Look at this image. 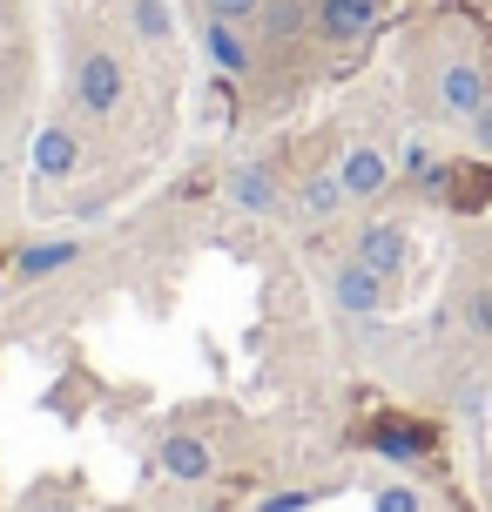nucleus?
<instances>
[{
	"mask_svg": "<svg viewBox=\"0 0 492 512\" xmlns=\"http://www.w3.org/2000/svg\"><path fill=\"white\" fill-rule=\"evenodd\" d=\"M21 512H81V506H75V499H68L61 486H34V492H27V506H21Z\"/></svg>",
	"mask_w": 492,
	"mask_h": 512,
	"instance_id": "23",
	"label": "nucleus"
},
{
	"mask_svg": "<svg viewBox=\"0 0 492 512\" xmlns=\"http://www.w3.org/2000/svg\"><path fill=\"white\" fill-rule=\"evenodd\" d=\"M452 411L479 425V418L492 411V378H459V391H452Z\"/></svg>",
	"mask_w": 492,
	"mask_h": 512,
	"instance_id": "20",
	"label": "nucleus"
},
{
	"mask_svg": "<svg viewBox=\"0 0 492 512\" xmlns=\"http://www.w3.org/2000/svg\"><path fill=\"white\" fill-rule=\"evenodd\" d=\"M196 48H203L209 75L243 81L250 68H257V48H250V27H243V21H203V27H196Z\"/></svg>",
	"mask_w": 492,
	"mask_h": 512,
	"instance_id": "11",
	"label": "nucleus"
},
{
	"mask_svg": "<svg viewBox=\"0 0 492 512\" xmlns=\"http://www.w3.org/2000/svg\"><path fill=\"white\" fill-rule=\"evenodd\" d=\"M7 21H14V7H7V0H0V27H7Z\"/></svg>",
	"mask_w": 492,
	"mask_h": 512,
	"instance_id": "26",
	"label": "nucleus"
},
{
	"mask_svg": "<svg viewBox=\"0 0 492 512\" xmlns=\"http://www.w3.org/2000/svg\"><path fill=\"white\" fill-rule=\"evenodd\" d=\"M68 95H75L81 115L108 122L115 108L129 102V68H122V54L102 48V41H81L75 61H68Z\"/></svg>",
	"mask_w": 492,
	"mask_h": 512,
	"instance_id": "2",
	"label": "nucleus"
},
{
	"mask_svg": "<svg viewBox=\"0 0 492 512\" xmlns=\"http://www.w3.org/2000/svg\"><path fill=\"white\" fill-rule=\"evenodd\" d=\"M156 472L176 479V486H209L216 479V445L203 432H169L156 438Z\"/></svg>",
	"mask_w": 492,
	"mask_h": 512,
	"instance_id": "10",
	"label": "nucleus"
},
{
	"mask_svg": "<svg viewBox=\"0 0 492 512\" xmlns=\"http://www.w3.org/2000/svg\"><path fill=\"white\" fill-rule=\"evenodd\" d=\"M466 324L479 337H492V290H466Z\"/></svg>",
	"mask_w": 492,
	"mask_h": 512,
	"instance_id": "24",
	"label": "nucleus"
},
{
	"mask_svg": "<svg viewBox=\"0 0 492 512\" xmlns=\"http://www.w3.org/2000/svg\"><path fill=\"white\" fill-rule=\"evenodd\" d=\"M337 182H344L351 203H378L391 182H398V162H391L378 142H351V149L337 155Z\"/></svg>",
	"mask_w": 492,
	"mask_h": 512,
	"instance_id": "9",
	"label": "nucleus"
},
{
	"mask_svg": "<svg viewBox=\"0 0 492 512\" xmlns=\"http://www.w3.org/2000/svg\"><path fill=\"white\" fill-rule=\"evenodd\" d=\"M378 27H385V0H317L311 7V34L337 54L364 48Z\"/></svg>",
	"mask_w": 492,
	"mask_h": 512,
	"instance_id": "4",
	"label": "nucleus"
},
{
	"mask_svg": "<svg viewBox=\"0 0 492 512\" xmlns=\"http://www.w3.org/2000/svg\"><path fill=\"white\" fill-rule=\"evenodd\" d=\"M7 290H14V283H7V256H0V297H7Z\"/></svg>",
	"mask_w": 492,
	"mask_h": 512,
	"instance_id": "25",
	"label": "nucleus"
},
{
	"mask_svg": "<svg viewBox=\"0 0 492 512\" xmlns=\"http://www.w3.org/2000/svg\"><path fill=\"white\" fill-rule=\"evenodd\" d=\"M81 236H41V243H21V250H7V283L14 290H34V283L61 277L68 263H81Z\"/></svg>",
	"mask_w": 492,
	"mask_h": 512,
	"instance_id": "6",
	"label": "nucleus"
},
{
	"mask_svg": "<svg viewBox=\"0 0 492 512\" xmlns=\"http://www.w3.org/2000/svg\"><path fill=\"white\" fill-rule=\"evenodd\" d=\"M223 196H230L236 216H250V223H270V216H284L290 209V189L277 176V162H263V155H243L223 169Z\"/></svg>",
	"mask_w": 492,
	"mask_h": 512,
	"instance_id": "3",
	"label": "nucleus"
},
{
	"mask_svg": "<svg viewBox=\"0 0 492 512\" xmlns=\"http://www.w3.org/2000/svg\"><path fill=\"white\" fill-rule=\"evenodd\" d=\"M398 169H405V182H418V189L432 196L439 176H445V155L432 149V142H405V149H398Z\"/></svg>",
	"mask_w": 492,
	"mask_h": 512,
	"instance_id": "17",
	"label": "nucleus"
},
{
	"mask_svg": "<svg viewBox=\"0 0 492 512\" xmlns=\"http://www.w3.org/2000/svg\"><path fill=\"white\" fill-rule=\"evenodd\" d=\"M297 209H304L311 223H331V216H344V209H351V196H344L337 169H317V176L297 182Z\"/></svg>",
	"mask_w": 492,
	"mask_h": 512,
	"instance_id": "14",
	"label": "nucleus"
},
{
	"mask_svg": "<svg viewBox=\"0 0 492 512\" xmlns=\"http://www.w3.org/2000/svg\"><path fill=\"white\" fill-rule=\"evenodd\" d=\"M81 169V135L68 122H48L34 135V176L41 182H68Z\"/></svg>",
	"mask_w": 492,
	"mask_h": 512,
	"instance_id": "13",
	"label": "nucleus"
},
{
	"mask_svg": "<svg viewBox=\"0 0 492 512\" xmlns=\"http://www.w3.org/2000/svg\"><path fill=\"white\" fill-rule=\"evenodd\" d=\"M129 34L149 41V48L176 41V7H169V0H129Z\"/></svg>",
	"mask_w": 492,
	"mask_h": 512,
	"instance_id": "15",
	"label": "nucleus"
},
{
	"mask_svg": "<svg viewBox=\"0 0 492 512\" xmlns=\"http://www.w3.org/2000/svg\"><path fill=\"white\" fill-rule=\"evenodd\" d=\"M263 41H297L304 27H311V7L304 0H263Z\"/></svg>",
	"mask_w": 492,
	"mask_h": 512,
	"instance_id": "16",
	"label": "nucleus"
},
{
	"mask_svg": "<svg viewBox=\"0 0 492 512\" xmlns=\"http://www.w3.org/2000/svg\"><path fill=\"white\" fill-rule=\"evenodd\" d=\"M364 445H371V459H385V465H405V472H432V465L445 459V438L432 418H418V411H371L364 418Z\"/></svg>",
	"mask_w": 492,
	"mask_h": 512,
	"instance_id": "1",
	"label": "nucleus"
},
{
	"mask_svg": "<svg viewBox=\"0 0 492 512\" xmlns=\"http://www.w3.org/2000/svg\"><path fill=\"white\" fill-rule=\"evenodd\" d=\"M324 499H337V486H284V492H263L250 512H317Z\"/></svg>",
	"mask_w": 492,
	"mask_h": 512,
	"instance_id": "18",
	"label": "nucleus"
},
{
	"mask_svg": "<svg viewBox=\"0 0 492 512\" xmlns=\"http://www.w3.org/2000/svg\"><path fill=\"white\" fill-rule=\"evenodd\" d=\"M371 512H425V486L385 479V486H371Z\"/></svg>",
	"mask_w": 492,
	"mask_h": 512,
	"instance_id": "19",
	"label": "nucleus"
},
{
	"mask_svg": "<svg viewBox=\"0 0 492 512\" xmlns=\"http://www.w3.org/2000/svg\"><path fill=\"white\" fill-rule=\"evenodd\" d=\"M466 135H472V155H492V95L466 115Z\"/></svg>",
	"mask_w": 492,
	"mask_h": 512,
	"instance_id": "22",
	"label": "nucleus"
},
{
	"mask_svg": "<svg viewBox=\"0 0 492 512\" xmlns=\"http://www.w3.org/2000/svg\"><path fill=\"white\" fill-rule=\"evenodd\" d=\"M385 290L391 283L378 277L371 263H358L351 250L331 263V310H344V317H378V310H385Z\"/></svg>",
	"mask_w": 492,
	"mask_h": 512,
	"instance_id": "7",
	"label": "nucleus"
},
{
	"mask_svg": "<svg viewBox=\"0 0 492 512\" xmlns=\"http://www.w3.org/2000/svg\"><path fill=\"white\" fill-rule=\"evenodd\" d=\"M432 95H439L445 115H459V122H466L472 108L492 95V81H486V68H479V61H445L439 81H432Z\"/></svg>",
	"mask_w": 492,
	"mask_h": 512,
	"instance_id": "12",
	"label": "nucleus"
},
{
	"mask_svg": "<svg viewBox=\"0 0 492 512\" xmlns=\"http://www.w3.org/2000/svg\"><path fill=\"white\" fill-rule=\"evenodd\" d=\"M432 203L452 216H486L492 209V155H445V176L432 189Z\"/></svg>",
	"mask_w": 492,
	"mask_h": 512,
	"instance_id": "5",
	"label": "nucleus"
},
{
	"mask_svg": "<svg viewBox=\"0 0 492 512\" xmlns=\"http://www.w3.org/2000/svg\"><path fill=\"white\" fill-rule=\"evenodd\" d=\"M196 14H203V21H257L263 14V0H196Z\"/></svg>",
	"mask_w": 492,
	"mask_h": 512,
	"instance_id": "21",
	"label": "nucleus"
},
{
	"mask_svg": "<svg viewBox=\"0 0 492 512\" xmlns=\"http://www.w3.org/2000/svg\"><path fill=\"white\" fill-rule=\"evenodd\" d=\"M351 256L371 263L385 283H405V270H412V230L391 223V216H385V223H364V230L351 236Z\"/></svg>",
	"mask_w": 492,
	"mask_h": 512,
	"instance_id": "8",
	"label": "nucleus"
}]
</instances>
